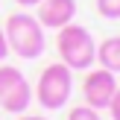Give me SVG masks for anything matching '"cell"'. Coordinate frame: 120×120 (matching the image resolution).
I'll list each match as a JSON object with an SVG mask.
<instances>
[{"mask_svg": "<svg viewBox=\"0 0 120 120\" xmlns=\"http://www.w3.org/2000/svg\"><path fill=\"white\" fill-rule=\"evenodd\" d=\"M6 44H9V53L21 59H38L47 47V32L38 23V18L29 15V12H15V15L6 18Z\"/></svg>", "mask_w": 120, "mask_h": 120, "instance_id": "1", "label": "cell"}, {"mask_svg": "<svg viewBox=\"0 0 120 120\" xmlns=\"http://www.w3.org/2000/svg\"><path fill=\"white\" fill-rule=\"evenodd\" d=\"M56 50L59 62L68 64L70 70H88L97 62V41H94L91 29H85L82 23H68V26L56 29Z\"/></svg>", "mask_w": 120, "mask_h": 120, "instance_id": "2", "label": "cell"}, {"mask_svg": "<svg viewBox=\"0 0 120 120\" xmlns=\"http://www.w3.org/2000/svg\"><path fill=\"white\" fill-rule=\"evenodd\" d=\"M70 94H73V70L62 62H53L41 70L38 82H35V100L41 109L59 111L68 105Z\"/></svg>", "mask_w": 120, "mask_h": 120, "instance_id": "3", "label": "cell"}, {"mask_svg": "<svg viewBox=\"0 0 120 120\" xmlns=\"http://www.w3.org/2000/svg\"><path fill=\"white\" fill-rule=\"evenodd\" d=\"M32 103V85L21 68L0 64V109L6 114H23Z\"/></svg>", "mask_w": 120, "mask_h": 120, "instance_id": "4", "label": "cell"}, {"mask_svg": "<svg viewBox=\"0 0 120 120\" xmlns=\"http://www.w3.org/2000/svg\"><path fill=\"white\" fill-rule=\"evenodd\" d=\"M117 73H111V70L105 68H88V76L85 82H82V94H85V105H91V109L97 111H105L111 103V97H114L117 91Z\"/></svg>", "mask_w": 120, "mask_h": 120, "instance_id": "5", "label": "cell"}, {"mask_svg": "<svg viewBox=\"0 0 120 120\" xmlns=\"http://www.w3.org/2000/svg\"><path fill=\"white\" fill-rule=\"evenodd\" d=\"M76 0H41L35 6V18L44 29H62L68 23H73L76 18Z\"/></svg>", "mask_w": 120, "mask_h": 120, "instance_id": "6", "label": "cell"}, {"mask_svg": "<svg viewBox=\"0 0 120 120\" xmlns=\"http://www.w3.org/2000/svg\"><path fill=\"white\" fill-rule=\"evenodd\" d=\"M97 62H100V68L111 70V73H120V35L103 38L97 44Z\"/></svg>", "mask_w": 120, "mask_h": 120, "instance_id": "7", "label": "cell"}, {"mask_svg": "<svg viewBox=\"0 0 120 120\" xmlns=\"http://www.w3.org/2000/svg\"><path fill=\"white\" fill-rule=\"evenodd\" d=\"M97 12L105 21H120V0H97Z\"/></svg>", "mask_w": 120, "mask_h": 120, "instance_id": "8", "label": "cell"}, {"mask_svg": "<svg viewBox=\"0 0 120 120\" xmlns=\"http://www.w3.org/2000/svg\"><path fill=\"white\" fill-rule=\"evenodd\" d=\"M68 120H103V117H100V111L91 109V105H73V109L68 111Z\"/></svg>", "mask_w": 120, "mask_h": 120, "instance_id": "9", "label": "cell"}, {"mask_svg": "<svg viewBox=\"0 0 120 120\" xmlns=\"http://www.w3.org/2000/svg\"><path fill=\"white\" fill-rule=\"evenodd\" d=\"M109 114H111V120H120V85H117L114 97H111V103H109Z\"/></svg>", "mask_w": 120, "mask_h": 120, "instance_id": "10", "label": "cell"}, {"mask_svg": "<svg viewBox=\"0 0 120 120\" xmlns=\"http://www.w3.org/2000/svg\"><path fill=\"white\" fill-rule=\"evenodd\" d=\"M6 56H9V44H6V32H3V26H0V64L6 62Z\"/></svg>", "mask_w": 120, "mask_h": 120, "instance_id": "11", "label": "cell"}, {"mask_svg": "<svg viewBox=\"0 0 120 120\" xmlns=\"http://www.w3.org/2000/svg\"><path fill=\"white\" fill-rule=\"evenodd\" d=\"M15 3H18V6H23V9H32V6H38L41 0H15Z\"/></svg>", "mask_w": 120, "mask_h": 120, "instance_id": "12", "label": "cell"}, {"mask_svg": "<svg viewBox=\"0 0 120 120\" xmlns=\"http://www.w3.org/2000/svg\"><path fill=\"white\" fill-rule=\"evenodd\" d=\"M18 120H47V117H41V114H21Z\"/></svg>", "mask_w": 120, "mask_h": 120, "instance_id": "13", "label": "cell"}]
</instances>
